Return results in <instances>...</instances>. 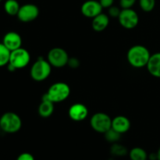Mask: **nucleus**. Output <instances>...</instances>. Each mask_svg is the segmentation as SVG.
Returning <instances> with one entry per match:
<instances>
[{
    "label": "nucleus",
    "instance_id": "obj_1",
    "mask_svg": "<svg viewBox=\"0 0 160 160\" xmlns=\"http://www.w3.org/2000/svg\"><path fill=\"white\" fill-rule=\"evenodd\" d=\"M150 52L143 45H134L128 52V61L132 67L135 68H142L146 67L150 59Z\"/></svg>",
    "mask_w": 160,
    "mask_h": 160
},
{
    "label": "nucleus",
    "instance_id": "obj_2",
    "mask_svg": "<svg viewBox=\"0 0 160 160\" xmlns=\"http://www.w3.org/2000/svg\"><path fill=\"white\" fill-rule=\"evenodd\" d=\"M21 127V119L15 112H5L0 117V128L4 132L8 134H14L18 132Z\"/></svg>",
    "mask_w": 160,
    "mask_h": 160
},
{
    "label": "nucleus",
    "instance_id": "obj_3",
    "mask_svg": "<svg viewBox=\"0 0 160 160\" xmlns=\"http://www.w3.org/2000/svg\"><path fill=\"white\" fill-rule=\"evenodd\" d=\"M52 71V66L48 60L39 59L31 68V77L34 81L41 82L49 77Z\"/></svg>",
    "mask_w": 160,
    "mask_h": 160
},
{
    "label": "nucleus",
    "instance_id": "obj_4",
    "mask_svg": "<svg viewBox=\"0 0 160 160\" xmlns=\"http://www.w3.org/2000/svg\"><path fill=\"white\" fill-rule=\"evenodd\" d=\"M70 88L69 85L63 82H57L51 85L46 95L52 102H61L69 97Z\"/></svg>",
    "mask_w": 160,
    "mask_h": 160
},
{
    "label": "nucleus",
    "instance_id": "obj_5",
    "mask_svg": "<svg viewBox=\"0 0 160 160\" xmlns=\"http://www.w3.org/2000/svg\"><path fill=\"white\" fill-rule=\"evenodd\" d=\"M90 124L95 131L105 134L112 128V119L104 112H97L91 118Z\"/></svg>",
    "mask_w": 160,
    "mask_h": 160
},
{
    "label": "nucleus",
    "instance_id": "obj_6",
    "mask_svg": "<svg viewBox=\"0 0 160 160\" xmlns=\"http://www.w3.org/2000/svg\"><path fill=\"white\" fill-rule=\"evenodd\" d=\"M30 61H31V56L28 50L25 48H17L10 52L9 63L12 65L16 70L26 67L29 64Z\"/></svg>",
    "mask_w": 160,
    "mask_h": 160
},
{
    "label": "nucleus",
    "instance_id": "obj_7",
    "mask_svg": "<svg viewBox=\"0 0 160 160\" xmlns=\"http://www.w3.org/2000/svg\"><path fill=\"white\" fill-rule=\"evenodd\" d=\"M69 59L68 54L63 48H53L48 52L47 60L52 67L61 68L68 64Z\"/></svg>",
    "mask_w": 160,
    "mask_h": 160
},
{
    "label": "nucleus",
    "instance_id": "obj_8",
    "mask_svg": "<svg viewBox=\"0 0 160 160\" xmlns=\"http://www.w3.org/2000/svg\"><path fill=\"white\" fill-rule=\"evenodd\" d=\"M118 20L123 28L126 29H133L138 24L139 17L134 9H123L119 15Z\"/></svg>",
    "mask_w": 160,
    "mask_h": 160
},
{
    "label": "nucleus",
    "instance_id": "obj_9",
    "mask_svg": "<svg viewBox=\"0 0 160 160\" xmlns=\"http://www.w3.org/2000/svg\"><path fill=\"white\" fill-rule=\"evenodd\" d=\"M39 15V9L36 5L28 4L23 5L20 6V10L17 13V17L21 22L23 23H28L37 19Z\"/></svg>",
    "mask_w": 160,
    "mask_h": 160
},
{
    "label": "nucleus",
    "instance_id": "obj_10",
    "mask_svg": "<svg viewBox=\"0 0 160 160\" xmlns=\"http://www.w3.org/2000/svg\"><path fill=\"white\" fill-rule=\"evenodd\" d=\"M102 6L100 4L99 1L88 0V1H86L85 2L83 3L81 10L84 17L93 19L94 17L102 13Z\"/></svg>",
    "mask_w": 160,
    "mask_h": 160
},
{
    "label": "nucleus",
    "instance_id": "obj_11",
    "mask_svg": "<svg viewBox=\"0 0 160 160\" xmlns=\"http://www.w3.org/2000/svg\"><path fill=\"white\" fill-rule=\"evenodd\" d=\"M2 44L10 52L21 48L22 38L18 33L15 31H9L6 33L2 39Z\"/></svg>",
    "mask_w": 160,
    "mask_h": 160
},
{
    "label": "nucleus",
    "instance_id": "obj_12",
    "mask_svg": "<svg viewBox=\"0 0 160 160\" xmlns=\"http://www.w3.org/2000/svg\"><path fill=\"white\" fill-rule=\"evenodd\" d=\"M68 113L71 120L79 122L86 119V117L88 115V109L84 104L76 103L70 106Z\"/></svg>",
    "mask_w": 160,
    "mask_h": 160
},
{
    "label": "nucleus",
    "instance_id": "obj_13",
    "mask_svg": "<svg viewBox=\"0 0 160 160\" xmlns=\"http://www.w3.org/2000/svg\"><path fill=\"white\" fill-rule=\"evenodd\" d=\"M112 128L120 134L128 132L131 128V122L124 116H117L112 120Z\"/></svg>",
    "mask_w": 160,
    "mask_h": 160
},
{
    "label": "nucleus",
    "instance_id": "obj_14",
    "mask_svg": "<svg viewBox=\"0 0 160 160\" xmlns=\"http://www.w3.org/2000/svg\"><path fill=\"white\" fill-rule=\"evenodd\" d=\"M54 111V102L51 101L46 94L42 96V102L40 103L38 107V113L43 118H48Z\"/></svg>",
    "mask_w": 160,
    "mask_h": 160
},
{
    "label": "nucleus",
    "instance_id": "obj_15",
    "mask_svg": "<svg viewBox=\"0 0 160 160\" xmlns=\"http://www.w3.org/2000/svg\"><path fill=\"white\" fill-rule=\"evenodd\" d=\"M146 67L152 76L160 78V52L151 55Z\"/></svg>",
    "mask_w": 160,
    "mask_h": 160
},
{
    "label": "nucleus",
    "instance_id": "obj_16",
    "mask_svg": "<svg viewBox=\"0 0 160 160\" xmlns=\"http://www.w3.org/2000/svg\"><path fill=\"white\" fill-rule=\"evenodd\" d=\"M109 23V18L107 15L104 13H100L99 15L94 17L92 20V28L97 32L103 31L108 27Z\"/></svg>",
    "mask_w": 160,
    "mask_h": 160
},
{
    "label": "nucleus",
    "instance_id": "obj_17",
    "mask_svg": "<svg viewBox=\"0 0 160 160\" xmlns=\"http://www.w3.org/2000/svg\"><path fill=\"white\" fill-rule=\"evenodd\" d=\"M20 6L17 0H6L4 3L5 12L9 16H17Z\"/></svg>",
    "mask_w": 160,
    "mask_h": 160
},
{
    "label": "nucleus",
    "instance_id": "obj_18",
    "mask_svg": "<svg viewBox=\"0 0 160 160\" xmlns=\"http://www.w3.org/2000/svg\"><path fill=\"white\" fill-rule=\"evenodd\" d=\"M130 158L131 160H147L148 154L143 148L136 147L132 148L130 152Z\"/></svg>",
    "mask_w": 160,
    "mask_h": 160
},
{
    "label": "nucleus",
    "instance_id": "obj_19",
    "mask_svg": "<svg viewBox=\"0 0 160 160\" xmlns=\"http://www.w3.org/2000/svg\"><path fill=\"white\" fill-rule=\"evenodd\" d=\"M10 52H11L3 45L2 42L0 43V67L9 63Z\"/></svg>",
    "mask_w": 160,
    "mask_h": 160
},
{
    "label": "nucleus",
    "instance_id": "obj_20",
    "mask_svg": "<svg viewBox=\"0 0 160 160\" xmlns=\"http://www.w3.org/2000/svg\"><path fill=\"white\" fill-rule=\"evenodd\" d=\"M120 135H121V134L116 131L112 128H110L109 131L105 133L106 139L109 142H111V143H116V142H118L120 138Z\"/></svg>",
    "mask_w": 160,
    "mask_h": 160
},
{
    "label": "nucleus",
    "instance_id": "obj_21",
    "mask_svg": "<svg viewBox=\"0 0 160 160\" xmlns=\"http://www.w3.org/2000/svg\"><path fill=\"white\" fill-rule=\"evenodd\" d=\"M141 9L146 12H149L154 9L156 6V0H139Z\"/></svg>",
    "mask_w": 160,
    "mask_h": 160
},
{
    "label": "nucleus",
    "instance_id": "obj_22",
    "mask_svg": "<svg viewBox=\"0 0 160 160\" xmlns=\"http://www.w3.org/2000/svg\"><path fill=\"white\" fill-rule=\"evenodd\" d=\"M111 153L116 156H123L127 155L128 150L123 145L114 143L111 147Z\"/></svg>",
    "mask_w": 160,
    "mask_h": 160
},
{
    "label": "nucleus",
    "instance_id": "obj_23",
    "mask_svg": "<svg viewBox=\"0 0 160 160\" xmlns=\"http://www.w3.org/2000/svg\"><path fill=\"white\" fill-rule=\"evenodd\" d=\"M135 2L136 0H120V5L122 9H131Z\"/></svg>",
    "mask_w": 160,
    "mask_h": 160
},
{
    "label": "nucleus",
    "instance_id": "obj_24",
    "mask_svg": "<svg viewBox=\"0 0 160 160\" xmlns=\"http://www.w3.org/2000/svg\"><path fill=\"white\" fill-rule=\"evenodd\" d=\"M120 12H121V10H120V9H119L118 7H117V6H112L111 7L109 8V14L110 17H113V18H118L119 15H120Z\"/></svg>",
    "mask_w": 160,
    "mask_h": 160
},
{
    "label": "nucleus",
    "instance_id": "obj_25",
    "mask_svg": "<svg viewBox=\"0 0 160 160\" xmlns=\"http://www.w3.org/2000/svg\"><path fill=\"white\" fill-rule=\"evenodd\" d=\"M17 160H34V158L31 153L23 152L17 157Z\"/></svg>",
    "mask_w": 160,
    "mask_h": 160
},
{
    "label": "nucleus",
    "instance_id": "obj_26",
    "mask_svg": "<svg viewBox=\"0 0 160 160\" xmlns=\"http://www.w3.org/2000/svg\"><path fill=\"white\" fill-rule=\"evenodd\" d=\"M99 2L102 8H109L113 5L114 0H99Z\"/></svg>",
    "mask_w": 160,
    "mask_h": 160
},
{
    "label": "nucleus",
    "instance_id": "obj_27",
    "mask_svg": "<svg viewBox=\"0 0 160 160\" xmlns=\"http://www.w3.org/2000/svg\"><path fill=\"white\" fill-rule=\"evenodd\" d=\"M68 64L72 68H77L79 66V62H78V60L77 59H73H73H69Z\"/></svg>",
    "mask_w": 160,
    "mask_h": 160
},
{
    "label": "nucleus",
    "instance_id": "obj_28",
    "mask_svg": "<svg viewBox=\"0 0 160 160\" xmlns=\"http://www.w3.org/2000/svg\"><path fill=\"white\" fill-rule=\"evenodd\" d=\"M149 159L150 160H158L157 158V153H152L149 155Z\"/></svg>",
    "mask_w": 160,
    "mask_h": 160
},
{
    "label": "nucleus",
    "instance_id": "obj_29",
    "mask_svg": "<svg viewBox=\"0 0 160 160\" xmlns=\"http://www.w3.org/2000/svg\"><path fill=\"white\" fill-rule=\"evenodd\" d=\"M157 158H158V160H160V147L157 152Z\"/></svg>",
    "mask_w": 160,
    "mask_h": 160
},
{
    "label": "nucleus",
    "instance_id": "obj_30",
    "mask_svg": "<svg viewBox=\"0 0 160 160\" xmlns=\"http://www.w3.org/2000/svg\"><path fill=\"white\" fill-rule=\"evenodd\" d=\"M1 131H2V129H1V128H0V132H1Z\"/></svg>",
    "mask_w": 160,
    "mask_h": 160
},
{
    "label": "nucleus",
    "instance_id": "obj_31",
    "mask_svg": "<svg viewBox=\"0 0 160 160\" xmlns=\"http://www.w3.org/2000/svg\"><path fill=\"white\" fill-rule=\"evenodd\" d=\"M2 2V0H0V2Z\"/></svg>",
    "mask_w": 160,
    "mask_h": 160
},
{
    "label": "nucleus",
    "instance_id": "obj_32",
    "mask_svg": "<svg viewBox=\"0 0 160 160\" xmlns=\"http://www.w3.org/2000/svg\"><path fill=\"white\" fill-rule=\"evenodd\" d=\"M109 160H113V159H109Z\"/></svg>",
    "mask_w": 160,
    "mask_h": 160
}]
</instances>
